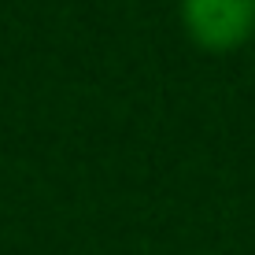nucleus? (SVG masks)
Here are the masks:
<instances>
[{
	"label": "nucleus",
	"mask_w": 255,
	"mask_h": 255,
	"mask_svg": "<svg viewBox=\"0 0 255 255\" xmlns=\"http://www.w3.org/2000/svg\"><path fill=\"white\" fill-rule=\"evenodd\" d=\"M189 37L207 52H233L255 33V0H181Z\"/></svg>",
	"instance_id": "nucleus-1"
}]
</instances>
